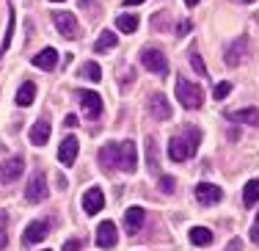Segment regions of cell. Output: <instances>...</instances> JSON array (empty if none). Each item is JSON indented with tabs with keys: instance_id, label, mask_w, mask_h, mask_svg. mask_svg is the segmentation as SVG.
Masks as SVG:
<instances>
[{
	"instance_id": "obj_29",
	"label": "cell",
	"mask_w": 259,
	"mask_h": 251,
	"mask_svg": "<svg viewBox=\"0 0 259 251\" xmlns=\"http://www.w3.org/2000/svg\"><path fill=\"white\" fill-rule=\"evenodd\" d=\"M229 94H232V83H218V86L212 89V97H215V100H226Z\"/></svg>"
},
{
	"instance_id": "obj_18",
	"label": "cell",
	"mask_w": 259,
	"mask_h": 251,
	"mask_svg": "<svg viewBox=\"0 0 259 251\" xmlns=\"http://www.w3.org/2000/svg\"><path fill=\"white\" fill-rule=\"evenodd\" d=\"M47 221H30L28 224V229H25V243H30V246H33V243H41L47 237Z\"/></svg>"
},
{
	"instance_id": "obj_31",
	"label": "cell",
	"mask_w": 259,
	"mask_h": 251,
	"mask_svg": "<svg viewBox=\"0 0 259 251\" xmlns=\"http://www.w3.org/2000/svg\"><path fill=\"white\" fill-rule=\"evenodd\" d=\"M251 240L259 246V216H256V221H254V226H251Z\"/></svg>"
},
{
	"instance_id": "obj_9",
	"label": "cell",
	"mask_w": 259,
	"mask_h": 251,
	"mask_svg": "<svg viewBox=\"0 0 259 251\" xmlns=\"http://www.w3.org/2000/svg\"><path fill=\"white\" fill-rule=\"evenodd\" d=\"M47 193H50V191H47L45 174H41V171H36V174L30 177L28 188H25V199H28V201H45Z\"/></svg>"
},
{
	"instance_id": "obj_7",
	"label": "cell",
	"mask_w": 259,
	"mask_h": 251,
	"mask_svg": "<svg viewBox=\"0 0 259 251\" xmlns=\"http://www.w3.org/2000/svg\"><path fill=\"white\" fill-rule=\"evenodd\" d=\"M149 111H152V119H157V121H168L171 119V102H168V97L165 94H152L149 97Z\"/></svg>"
},
{
	"instance_id": "obj_33",
	"label": "cell",
	"mask_w": 259,
	"mask_h": 251,
	"mask_svg": "<svg viewBox=\"0 0 259 251\" xmlns=\"http://www.w3.org/2000/svg\"><path fill=\"white\" fill-rule=\"evenodd\" d=\"M64 121H66V127H77V116H75V113H69Z\"/></svg>"
},
{
	"instance_id": "obj_25",
	"label": "cell",
	"mask_w": 259,
	"mask_h": 251,
	"mask_svg": "<svg viewBox=\"0 0 259 251\" xmlns=\"http://www.w3.org/2000/svg\"><path fill=\"white\" fill-rule=\"evenodd\" d=\"M116 28L121 30V33H135V30H138V17L135 14H121L119 20H116Z\"/></svg>"
},
{
	"instance_id": "obj_6",
	"label": "cell",
	"mask_w": 259,
	"mask_h": 251,
	"mask_svg": "<svg viewBox=\"0 0 259 251\" xmlns=\"http://www.w3.org/2000/svg\"><path fill=\"white\" fill-rule=\"evenodd\" d=\"M22 169H25V160H22V155H11L6 163H0V180L3 182H17L22 174Z\"/></svg>"
},
{
	"instance_id": "obj_30",
	"label": "cell",
	"mask_w": 259,
	"mask_h": 251,
	"mask_svg": "<svg viewBox=\"0 0 259 251\" xmlns=\"http://www.w3.org/2000/svg\"><path fill=\"white\" fill-rule=\"evenodd\" d=\"M174 177H168V174H163L160 177V193H174Z\"/></svg>"
},
{
	"instance_id": "obj_11",
	"label": "cell",
	"mask_w": 259,
	"mask_h": 251,
	"mask_svg": "<svg viewBox=\"0 0 259 251\" xmlns=\"http://www.w3.org/2000/svg\"><path fill=\"white\" fill-rule=\"evenodd\" d=\"M119 243V232H116L113 221H102L97 226V246L100 248H113Z\"/></svg>"
},
{
	"instance_id": "obj_1",
	"label": "cell",
	"mask_w": 259,
	"mask_h": 251,
	"mask_svg": "<svg viewBox=\"0 0 259 251\" xmlns=\"http://www.w3.org/2000/svg\"><path fill=\"white\" fill-rule=\"evenodd\" d=\"M199 144H201V133L196 127H182L180 136H171L168 141V157L174 163H182L199 152Z\"/></svg>"
},
{
	"instance_id": "obj_39",
	"label": "cell",
	"mask_w": 259,
	"mask_h": 251,
	"mask_svg": "<svg viewBox=\"0 0 259 251\" xmlns=\"http://www.w3.org/2000/svg\"><path fill=\"white\" fill-rule=\"evenodd\" d=\"M41 251H47V248H41Z\"/></svg>"
},
{
	"instance_id": "obj_19",
	"label": "cell",
	"mask_w": 259,
	"mask_h": 251,
	"mask_svg": "<svg viewBox=\"0 0 259 251\" xmlns=\"http://www.w3.org/2000/svg\"><path fill=\"white\" fill-rule=\"evenodd\" d=\"M232 121L237 124H251V127H259V111L256 108H243V111H232L229 113Z\"/></svg>"
},
{
	"instance_id": "obj_35",
	"label": "cell",
	"mask_w": 259,
	"mask_h": 251,
	"mask_svg": "<svg viewBox=\"0 0 259 251\" xmlns=\"http://www.w3.org/2000/svg\"><path fill=\"white\" fill-rule=\"evenodd\" d=\"M138 3H144V0H124V6L130 9V6H138Z\"/></svg>"
},
{
	"instance_id": "obj_13",
	"label": "cell",
	"mask_w": 259,
	"mask_h": 251,
	"mask_svg": "<svg viewBox=\"0 0 259 251\" xmlns=\"http://www.w3.org/2000/svg\"><path fill=\"white\" fill-rule=\"evenodd\" d=\"M105 207V196H102V191L100 188H89V191L83 193V210L89 213V216H97Z\"/></svg>"
},
{
	"instance_id": "obj_20",
	"label": "cell",
	"mask_w": 259,
	"mask_h": 251,
	"mask_svg": "<svg viewBox=\"0 0 259 251\" xmlns=\"http://www.w3.org/2000/svg\"><path fill=\"white\" fill-rule=\"evenodd\" d=\"M245 47H248V39H245V36H240V39L229 47V53H226V64L237 66L240 61H243V50H245Z\"/></svg>"
},
{
	"instance_id": "obj_32",
	"label": "cell",
	"mask_w": 259,
	"mask_h": 251,
	"mask_svg": "<svg viewBox=\"0 0 259 251\" xmlns=\"http://www.w3.org/2000/svg\"><path fill=\"white\" fill-rule=\"evenodd\" d=\"M64 251H80V240H66L64 243Z\"/></svg>"
},
{
	"instance_id": "obj_36",
	"label": "cell",
	"mask_w": 259,
	"mask_h": 251,
	"mask_svg": "<svg viewBox=\"0 0 259 251\" xmlns=\"http://www.w3.org/2000/svg\"><path fill=\"white\" fill-rule=\"evenodd\" d=\"M185 3H188V6H196V3H199V0H185Z\"/></svg>"
},
{
	"instance_id": "obj_2",
	"label": "cell",
	"mask_w": 259,
	"mask_h": 251,
	"mask_svg": "<svg viewBox=\"0 0 259 251\" xmlns=\"http://www.w3.org/2000/svg\"><path fill=\"white\" fill-rule=\"evenodd\" d=\"M177 100H180L182 108L193 111V108H201V102H204V91H201V86L190 83L188 77H177Z\"/></svg>"
},
{
	"instance_id": "obj_23",
	"label": "cell",
	"mask_w": 259,
	"mask_h": 251,
	"mask_svg": "<svg viewBox=\"0 0 259 251\" xmlns=\"http://www.w3.org/2000/svg\"><path fill=\"white\" fill-rule=\"evenodd\" d=\"M33 97H36V86L33 83H22L20 91H17V105H22V108L33 105Z\"/></svg>"
},
{
	"instance_id": "obj_16",
	"label": "cell",
	"mask_w": 259,
	"mask_h": 251,
	"mask_svg": "<svg viewBox=\"0 0 259 251\" xmlns=\"http://www.w3.org/2000/svg\"><path fill=\"white\" fill-rule=\"evenodd\" d=\"M50 130H53L50 121H47V119H39L33 127H30V144H33V146H45L47 141H50Z\"/></svg>"
},
{
	"instance_id": "obj_4",
	"label": "cell",
	"mask_w": 259,
	"mask_h": 251,
	"mask_svg": "<svg viewBox=\"0 0 259 251\" xmlns=\"http://www.w3.org/2000/svg\"><path fill=\"white\" fill-rule=\"evenodd\" d=\"M53 22L64 39H80V22L75 20V14H69V11H55Z\"/></svg>"
},
{
	"instance_id": "obj_8",
	"label": "cell",
	"mask_w": 259,
	"mask_h": 251,
	"mask_svg": "<svg viewBox=\"0 0 259 251\" xmlns=\"http://www.w3.org/2000/svg\"><path fill=\"white\" fill-rule=\"evenodd\" d=\"M224 199V191H221L218 185H212V182H201V185H196V201L199 204H218V201Z\"/></svg>"
},
{
	"instance_id": "obj_27",
	"label": "cell",
	"mask_w": 259,
	"mask_h": 251,
	"mask_svg": "<svg viewBox=\"0 0 259 251\" xmlns=\"http://www.w3.org/2000/svg\"><path fill=\"white\" fill-rule=\"evenodd\" d=\"M14 28H17V17H14V11H9V28H6V39H3V47L0 50H9V45H11V36H14Z\"/></svg>"
},
{
	"instance_id": "obj_22",
	"label": "cell",
	"mask_w": 259,
	"mask_h": 251,
	"mask_svg": "<svg viewBox=\"0 0 259 251\" xmlns=\"http://www.w3.org/2000/svg\"><path fill=\"white\" fill-rule=\"evenodd\" d=\"M259 201V180H248L243 188V204L245 207H254Z\"/></svg>"
},
{
	"instance_id": "obj_21",
	"label": "cell",
	"mask_w": 259,
	"mask_h": 251,
	"mask_svg": "<svg viewBox=\"0 0 259 251\" xmlns=\"http://www.w3.org/2000/svg\"><path fill=\"white\" fill-rule=\"evenodd\" d=\"M188 237H190L193 246H209V243H212V232H209L207 226H193Z\"/></svg>"
},
{
	"instance_id": "obj_26",
	"label": "cell",
	"mask_w": 259,
	"mask_h": 251,
	"mask_svg": "<svg viewBox=\"0 0 259 251\" xmlns=\"http://www.w3.org/2000/svg\"><path fill=\"white\" fill-rule=\"evenodd\" d=\"M83 77H89L91 83H100V80H102V69H100V64H94V61L83 64Z\"/></svg>"
},
{
	"instance_id": "obj_37",
	"label": "cell",
	"mask_w": 259,
	"mask_h": 251,
	"mask_svg": "<svg viewBox=\"0 0 259 251\" xmlns=\"http://www.w3.org/2000/svg\"><path fill=\"white\" fill-rule=\"evenodd\" d=\"M50 3H61V0H50Z\"/></svg>"
},
{
	"instance_id": "obj_17",
	"label": "cell",
	"mask_w": 259,
	"mask_h": 251,
	"mask_svg": "<svg viewBox=\"0 0 259 251\" xmlns=\"http://www.w3.org/2000/svg\"><path fill=\"white\" fill-rule=\"evenodd\" d=\"M55 64H58V50H53V47H45L41 53L33 56V66H39V69H45V72L55 69Z\"/></svg>"
},
{
	"instance_id": "obj_10",
	"label": "cell",
	"mask_w": 259,
	"mask_h": 251,
	"mask_svg": "<svg viewBox=\"0 0 259 251\" xmlns=\"http://www.w3.org/2000/svg\"><path fill=\"white\" fill-rule=\"evenodd\" d=\"M77 152H80V141L75 136H66L64 141H61V146H58V160L64 163V166H75Z\"/></svg>"
},
{
	"instance_id": "obj_28",
	"label": "cell",
	"mask_w": 259,
	"mask_h": 251,
	"mask_svg": "<svg viewBox=\"0 0 259 251\" xmlns=\"http://www.w3.org/2000/svg\"><path fill=\"white\" fill-rule=\"evenodd\" d=\"M190 66L196 69V75L207 77V66H204V61H201V56H199L196 50H190Z\"/></svg>"
},
{
	"instance_id": "obj_24",
	"label": "cell",
	"mask_w": 259,
	"mask_h": 251,
	"mask_svg": "<svg viewBox=\"0 0 259 251\" xmlns=\"http://www.w3.org/2000/svg\"><path fill=\"white\" fill-rule=\"evenodd\" d=\"M116 41H119V36H116L113 30H102L100 39H97V45H94V53H105V50H110V47H116Z\"/></svg>"
},
{
	"instance_id": "obj_14",
	"label": "cell",
	"mask_w": 259,
	"mask_h": 251,
	"mask_svg": "<svg viewBox=\"0 0 259 251\" xmlns=\"http://www.w3.org/2000/svg\"><path fill=\"white\" fill-rule=\"evenodd\" d=\"M100 163L102 169H119V144L108 141L105 146H100Z\"/></svg>"
},
{
	"instance_id": "obj_3",
	"label": "cell",
	"mask_w": 259,
	"mask_h": 251,
	"mask_svg": "<svg viewBox=\"0 0 259 251\" xmlns=\"http://www.w3.org/2000/svg\"><path fill=\"white\" fill-rule=\"evenodd\" d=\"M141 64H144L152 75H160V77L168 75V58L160 50H155V47H146V50L141 53Z\"/></svg>"
},
{
	"instance_id": "obj_15",
	"label": "cell",
	"mask_w": 259,
	"mask_h": 251,
	"mask_svg": "<svg viewBox=\"0 0 259 251\" xmlns=\"http://www.w3.org/2000/svg\"><path fill=\"white\" fill-rule=\"evenodd\" d=\"M144 221H146V210H144V207H130V210L124 213V226H127L130 235H135V232L144 226Z\"/></svg>"
},
{
	"instance_id": "obj_34",
	"label": "cell",
	"mask_w": 259,
	"mask_h": 251,
	"mask_svg": "<svg viewBox=\"0 0 259 251\" xmlns=\"http://www.w3.org/2000/svg\"><path fill=\"white\" fill-rule=\"evenodd\" d=\"M188 30H190V22H180V30H177V33H180V36H188Z\"/></svg>"
},
{
	"instance_id": "obj_12",
	"label": "cell",
	"mask_w": 259,
	"mask_h": 251,
	"mask_svg": "<svg viewBox=\"0 0 259 251\" xmlns=\"http://www.w3.org/2000/svg\"><path fill=\"white\" fill-rule=\"evenodd\" d=\"M80 105H83V113L85 119H97L102 113V97L97 91H83L80 94Z\"/></svg>"
},
{
	"instance_id": "obj_5",
	"label": "cell",
	"mask_w": 259,
	"mask_h": 251,
	"mask_svg": "<svg viewBox=\"0 0 259 251\" xmlns=\"http://www.w3.org/2000/svg\"><path fill=\"white\" fill-rule=\"evenodd\" d=\"M119 169L133 174L138 169V149H135V141H121L119 144Z\"/></svg>"
},
{
	"instance_id": "obj_38",
	"label": "cell",
	"mask_w": 259,
	"mask_h": 251,
	"mask_svg": "<svg viewBox=\"0 0 259 251\" xmlns=\"http://www.w3.org/2000/svg\"><path fill=\"white\" fill-rule=\"evenodd\" d=\"M245 3H254V0H245Z\"/></svg>"
}]
</instances>
